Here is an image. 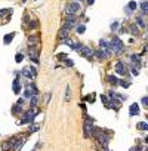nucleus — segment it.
<instances>
[{"instance_id":"9b49d317","label":"nucleus","mask_w":148,"mask_h":151,"mask_svg":"<svg viewBox=\"0 0 148 151\" xmlns=\"http://www.w3.org/2000/svg\"><path fill=\"white\" fill-rule=\"evenodd\" d=\"M64 27L70 30V27H76V21L74 19H65V25Z\"/></svg>"},{"instance_id":"39448f33","label":"nucleus","mask_w":148,"mask_h":151,"mask_svg":"<svg viewBox=\"0 0 148 151\" xmlns=\"http://www.w3.org/2000/svg\"><path fill=\"white\" fill-rule=\"evenodd\" d=\"M25 144V138H21L19 141H18V138H16V141L13 142V145H12V148L15 150V151H19L21 148H22V145Z\"/></svg>"},{"instance_id":"c756f323","label":"nucleus","mask_w":148,"mask_h":151,"mask_svg":"<svg viewBox=\"0 0 148 151\" xmlns=\"http://www.w3.org/2000/svg\"><path fill=\"white\" fill-rule=\"evenodd\" d=\"M132 73H133V76H138V74H139V71H138V70H136V68H135V67H132Z\"/></svg>"},{"instance_id":"f704fd0d","label":"nucleus","mask_w":148,"mask_h":151,"mask_svg":"<svg viewBox=\"0 0 148 151\" xmlns=\"http://www.w3.org/2000/svg\"><path fill=\"white\" fill-rule=\"evenodd\" d=\"M93 2H95V0H87V3H89V4H93Z\"/></svg>"},{"instance_id":"ddd939ff","label":"nucleus","mask_w":148,"mask_h":151,"mask_svg":"<svg viewBox=\"0 0 148 151\" xmlns=\"http://www.w3.org/2000/svg\"><path fill=\"white\" fill-rule=\"evenodd\" d=\"M138 127H139L141 130H148V123L141 121V123H138Z\"/></svg>"},{"instance_id":"c85d7f7f","label":"nucleus","mask_w":148,"mask_h":151,"mask_svg":"<svg viewBox=\"0 0 148 151\" xmlns=\"http://www.w3.org/2000/svg\"><path fill=\"white\" fill-rule=\"evenodd\" d=\"M13 113H21V105H18V107H13Z\"/></svg>"},{"instance_id":"5701e85b","label":"nucleus","mask_w":148,"mask_h":151,"mask_svg":"<svg viewBox=\"0 0 148 151\" xmlns=\"http://www.w3.org/2000/svg\"><path fill=\"white\" fill-rule=\"evenodd\" d=\"M130 59H132L133 62H138V64H139V61H141V58L138 56V55H132V56H130Z\"/></svg>"},{"instance_id":"6ab92c4d","label":"nucleus","mask_w":148,"mask_h":151,"mask_svg":"<svg viewBox=\"0 0 148 151\" xmlns=\"http://www.w3.org/2000/svg\"><path fill=\"white\" fill-rule=\"evenodd\" d=\"M22 59H24V55L22 53H16L15 55V61H16V62H21Z\"/></svg>"},{"instance_id":"20e7f679","label":"nucleus","mask_w":148,"mask_h":151,"mask_svg":"<svg viewBox=\"0 0 148 151\" xmlns=\"http://www.w3.org/2000/svg\"><path fill=\"white\" fill-rule=\"evenodd\" d=\"M99 47H101V52L105 55V58H108L110 55L113 53L111 49H110V46H108V42L107 40H99Z\"/></svg>"},{"instance_id":"412c9836","label":"nucleus","mask_w":148,"mask_h":151,"mask_svg":"<svg viewBox=\"0 0 148 151\" xmlns=\"http://www.w3.org/2000/svg\"><path fill=\"white\" fill-rule=\"evenodd\" d=\"M93 55H96V56L99 58V59H104V58H105V55H104L101 50H98V52H93Z\"/></svg>"},{"instance_id":"393cba45","label":"nucleus","mask_w":148,"mask_h":151,"mask_svg":"<svg viewBox=\"0 0 148 151\" xmlns=\"http://www.w3.org/2000/svg\"><path fill=\"white\" fill-rule=\"evenodd\" d=\"M36 130H39V125H33V126H30V133L36 132Z\"/></svg>"},{"instance_id":"f3484780","label":"nucleus","mask_w":148,"mask_h":151,"mask_svg":"<svg viewBox=\"0 0 148 151\" xmlns=\"http://www.w3.org/2000/svg\"><path fill=\"white\" fill-rule=\"evenodd\" d=\"M33 95H34V92H33L31 89L28 87V89H27V91H25V99H28V98H31Z\"/></svg>"},{"instance_id":"cd10ccee","label":"nucleus","mask_w":148,"mask_h":151,"mask_svg":"<svg viewBox=\"0 0 148 151\" xmlns=\"http://www.w3.org/2000/svg\"><path fill=\"white\" fill-rule=\"evenodd\" d=\"M117 27H118V22H113V24H111V30H117Z\"/></svg>"},{"instance_id":"2f4dec72","label":"nucleus","mask_w":148,"mask_h":151,"mask_svg":"<svg viewBox=\"0 0 148 151\" xmlns=\"http://www.w3.org/2000/svg\"><path fill=\"white\" fill-rule=\"evenodd\" d=\"M142 104H144V105H147V104H148V98H147V96L142 98Z\"/></svg>"},{"instance_id":"aec40b11","label":"nucleus","mask_w":148,"mask_h":151,"mask_svg":"<svg viewBox=\"0 0 148 151\" xmlns=\"http://www.w3.org/2000/svg\"><path fill=\"white\" fill-rule=\"evenodd\" d=\"M30 99H31V107H34V105H37V96H36V95H33V96H31Z\"/></svg>"},{"instance_id":"6e6552de","label":"nucleus","mask_w":148,"mask_h":151,"mask_svg":"<svg viewBox=\"0 0 148 151\" xmlns=\"http://www.w3.org/2000/svg\"><path fill=\"white\" fill-rule=\"evenodd\" d=\"M116 71L118 73V74H122V76H126V67L123 62H117L116 64Z\"/></svg>"},{"instance_id":"9d476101","label":"nucleus","mask_w":148,"mask_h":151,"mask_svg":"<svg viewBox=\"0 0 148 151\" xmlns=\"http://www.w3.org/2000/svg\"><path fill=\"white\" fill-rule=\"evenodd\" d=\"M15 37V33H9L8 36H4V39H3V43L4 44H9L10 42H12V39Z\"/></svg>"},{"instance_id":"b1692460","label":"nucleus","mask_w":148,"mask_h":151,"mask_svg":"<svg viewBox=\"0 0 148 151\" xmlns=\"http://www.w3.org/2000/svg\"><path fill=\"white\" fill-rule=\"evenodd\" d=\"M101 99H102V102L105 104V107H110V104H108V98L105 96V95H102V96H101Z\"/></svg>"},{"instance_id":"dca6fc26","label":"nucleus","mask_w":148,"mask_h":151,"mask_svg":"<svg viewBox=\"0 0 148 151\" xmlns=\"http://www.w3.org/2000/svg\"><path fill=\"white\" fill-rule=\"evenodd\" d=\"M76 27H77L76 30H77V33H79V34H83V33H85V30H86V27H85V25H76Z\"/></svg>"},{"instance_id":"2eb2a0df","label":"nucleus","mask_w":148,"mask_h":151,"mask_svg":"<svg viewBox=\"0 0 148 151\" xmlns=\"http://www.w3.org/2000/svg\"><path fill=\"white\" fill-rule=\"evenodd\" d=\"M108 82L113 83V85H117V83H118V80H117L116 76H108Z\"/></svg>"},{"instance_id":"a878e982","label":"nucleus","mask_w":148,"mask_h":151,"mask_svg":"<svg viewBox=\"0 0 148 151\" xmlns=\"http://www.w3.org/2000/svg\"><path fill=\"white\" fill-rule=\"evenodd\" d=\"M130 33H132V34H138V27L132 25V27H130Z\"/></svg>"},{"instance_id":"0eeeda50","label":"nucleus","mask_w":148,"mask_h":151,"mask_svg":"<svg viewBox=\"0 0 148 151\" xmlns=\"http://www.w3.org/2000/svg\"><path fill=\"white\" fill-rule=\"evenodd\" d=\"M129 114H130V116H138V114H139V105L136 104V102H133L132 105H130Z\"/></svg>"},{"instance_id":"c9c22d12","label":"nucleus","mask_w":148,"mask_h":151,"mask_svg":"<svg viewBox=\"0 0 148 151\" xmlns=\"http://www.w3.org/2000/svg\"><path fill=\"white\" fill-rule=\"evenodd\" d=\"M77 2H80V0H77Z\"/></svg>"},{"instance_id":"f257e3e1","label":"nucleus","mask_w":148,"mask_h":151,"mask_svg":"<svg viewBox=\"0 0 148 151\" xmlns=\"http://www.w3.org/2000/svg\"><path fill=\"white\" fill-rule=\"evenodd\" d=\"M108 46L111 49V52H116V53H123V50H124L123 42L118 37H113L111 40H108Z\"/></svg>"},{"instance_id":"4468645a","label":"nucleus","mask_w":148,"mask_h":151,"mask_svg":"<svg viewBox=\"0 0 148 151\" xmlns=\"http://www.w3.org/2000/svg\"><path fill=\"white\" fill-rule=\"evenodd\" d=\"M141 9H142V12L147 13L148 12V2H142L141 3Z\"/></svg>"},{"instance_id":"72a5a7b5","label":"nucleus","mask_w":148,"mask_h":151,"mask_svg":"<svg viewBox=\"0 0 148 151\" xmlns=\"http://www.w3.org/2000/svg\"><path fill=\"white\" fill-rule=\"evenodd\" d=\"M130 151H141V147H133V148H130Z\"/></svg>"},{"instance_id":"a211bd4d","label":"nucleus","mask_w":148,"mask_h":151,"mask_svg":"<svg viewBox=\"0 0 148 151\" xmlns=\"http://www.w3.org/2000/svg\"><path fill=\"white\" fill-rule=\"evenodd\" d=\"M136 8H138V4H136V2H133V0H132V2H129V9H130V10H135Z\"/></svg>"},{"instance_id":"f03ea898","label":"nucleus","mask_w":148,"mask_h":151,"mask_svg":"<svg viewBox=\"0 0 148 151\" xmlns=\"http://www.w3.org/2000/svg\"><path fill=\"white\" fill-rule=\"evenodd\" d=\"M21 74H22L24 77H27V79H34V77L37 76V70L34 68V67H24L22 71H21Z\"/></svg>"},{"instance_id":"f8f14e48","label":"nucleus","mask_w":148,"mask_h":151,"mask_svg":"<svg viewBox=\"0 0 148 151\" xmlns=\"http://www.w3.org/2000/svg\"><path fill=\"white\" fill-rule=\"evenodd\" d=\"M68 28H65V27H62V28H61V31H59V37H61V39H65V37H67V34H68Z\"/></svg>"},{"instance_id":"7ed1b4c3","label":"nucleus","mask_w":148,"mask_h":151,"mask_svg":"<svg viewBox=\"0 0 148 151\" xmlns=\"http://www.w3.org/2000/svg\"><path fill=\"white\" fill-rule=\"evenodd\" d=\"M80 10V3L79 2H73V3H70L67 9H65V12H67V15H76Z\"/></svg>"},{"instance_id":"473e14b6","label":"nucleus","mask_w":148,"mask_h":151,"mask_svg":"<svg viewBox=\"0 0 148 151\" xmlns=\"http://www.w3.org/2000/svg\"><path fill=\"white\" fill-rule=\"evenodd\" d=\"M120 85L126 87V86H129V83H127V82H123V80H122V82H120Z\"/></svg>"},{"instance_id":"423d86ee","label":"nucleus","mask_w":148,"mask_h":151,"mask_svg":"<svg viewBox=\"0 0 148 151\" xmlns=\"http://www.w3.org/2000/svg\"><path fill=\"white\" fill-rule=\"evenodd\" d=\"M80 52H81V55H83L85 58H90V56H93V50H92L90 47H87V46H83Z\"/></svg>"},{"instance_id":"7c9ffc66","label":"nucleus","mask_w":148,"mask_h":151,"mask_svg":"<svg viewBox=\"0 0 148 151\" xmlns=\"http://www.w3.org/2000/svg\"><path fill=\"white\" fill-rule=\"evenodd\" d=\"M65 64H67L68 67H73V61H71V59H67V61H65Z\"/></svg>"},{"instance_id":"4be33fe9","label":"nucleus","mask_w":148,"mask_h":151,"mask_svg":"<svg viewBox=\"0 0 148 151\" xmlns=\"http://www.w3.org/2000/svg\"><path fill=\"white\" fill-rule=\"evenodd\" d=\"M34 43H37V37H36V36H33V37L28 39V44H34Z\"/></svg>"},{"instance_id":"1a4fd4ad","label":"nucleus","mask_w":148,"mask_h":151,"mask_svg":"<svg viewBox=\"0 0 148 151\" xmlns=\"http://www.w3.org/2000/svg\"><path fill=\"white\" fill-rule=\"evenodd\" d=\"M12 91H13V93H15V95H18V93L21 92V83H19V80H18V79L13 80V83H12Z\"/></svg>"},{"instance_id":"bb28decb","label":"nucleus","mask_w":148,"mask_h":151,"mask_svg":"<svg viewBox=\"0 0 148 151\" xmlns=\"http://www.w3.org/2000/svg\"><path fill=\"white\" fill-rule=\"evenodd\" d=\"M136 22H138V25H139V27H145V24H144V21H142V18H136Z\"/></svg>"}]
</instances>
